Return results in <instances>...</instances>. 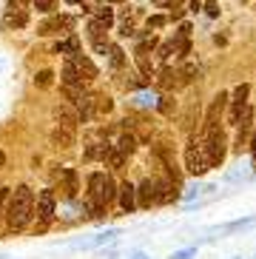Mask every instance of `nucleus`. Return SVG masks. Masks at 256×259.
<instances>
[{
	"label": "nucleus",
	"mask_w": 256,
	"mask_h": 259,
	"mask_svg": "<svg viewBox=\"0 0 256 259\" xmlns=\"http://www.w3.org/2000/svg\"><path fill=\"white\" fill-rule=\"evenodd\" d=\"M31 211H34V194H31L29 185H17L12 194H9L6 202V222L12 231H20L29 225Z\"/></svg>",
	"instance_id": "nucleus-1"
},
{
	"label": "nucleus",
	"mask_w": 256,
	"mask_h": 259,
	"mask_svg": "<svg viewBox=\"0 0 256 259\" xmlns=\"http://www.w3.org/2000/svg\"><path fill=\"white\" fill-rule=\"evenodd\" d=\"M202 151H205V160H208V168H219V165H222L225 157H228V137H225V131H222V128L208 131V134H205Z\"/></svg>",
	"instance_id": "nucleus-2"
},
{
	"label": "nucleus",
	"mask_w": 256,
	"mask_h": 259,
	"mask_svg": "<svg viewBox=\"0 0 256 259\" xmlns=\"http://www.w3.org/2000/svg\"><path fill=\"white\" fill-rule=\"evenodd\" d=\"M185 171L194 174V177H202L205 171H208V160H205L202 145L196 143L194 137L188 140V145H185Z\"/></svg>",
	"instance_id": "nucleus-3"
},
{
	"label": "nucleus",
	"mask_w": 256,
	"mask_h": 259,
	"mask_svg": "<svg viewBox=\"0 0 256 259\" xmlns=\"http://www.w3.org/2000/svg\"><path fill=\"white\" fill-rule=\"evenodd\" d=\"M228 108V92H219L217 97L211 100V106H208V114H205V134L214 128H219V120H222V114H225Z\"/></svg>",
	"instance_id": "nucleus-4"
},
{
	"label": "nucleus",
	"mask_w": 256,
	"mask_h": 259,
	"mask_svg": "<svg viewBox=\"0 0 256 259\" xmlns=\"http://www.w3.org/2000/svg\"><path fill=\"white\" fill-rule=\"evenodd\" d=\"M106 185H108V177L103 171H94L89 177V199L94 202V208H106Z\"/></svg>",
	"instance_id": "nucleus-5"
},
{
	"label": "nucleus",
	"mask_w": 256,
	"mask_h": 259,
	"mask_svg": "<svg viewBox=\"0 0 256 259\" xmlns=\"http://www.w3.org/2000/svg\"><path fill=\"white\" fill-rule=\"evenodd\" d=\"M74 26V20L66 15H54L49 17V20H43V23L37 26V34H43V37H49V34H60V31H68Z\"/></svg>",
	"instance_id": "nucleus-6"
},
{
	"label": "nucleus",
	"mask_w": 256,
	"mask_h": 259,
	"mask_svg": "<svg viewBox=\"0 0 256 259\" xmlns=\"http://www.w3.org/2000/svg\"><path fill=\"white\" fill-rule=\"evenodd\" d=\"M106 31H108V26L103 23V20H97V17L89 23V37H91V43H94V49H97V54H108V46H111V43L106 40Z\"/></svg>",
	"instance_id": "nucleus-7"
},
{
	"label": "nucleus",
	"mask_w": 256,
	"mask_h": 259,
	"mask_svg": "<svg viewBox=\"0 0 256 259\" xmlns=\"http://www.w3.org/2000/svg\"><path fill=\"white\" fill-rule=\"evenodd\" d=\"M54 205H57V197H54L52 188H46L37 194V217H40V225H46V222L54 217Z\"/></svg>",
	"instance_id": "nucleus-8"
},
{
	"label": "nucleus",
	"mask_w": 256,
	"mask_h": 259,
	"mask_svg": "<svg viewBox=\"0 0 256 259\" xmlns=\"http://www.w3.org/2000/svg\"><path fill=\"white\" fill-rule=\"evenodd\" d=\"M54 120L57 125H66V128H77V122H80V114H77V108L71 103H57L54 106Z\"/></svg>",
	"instance_id": "nucleus-9"
},
{
	"label": "nucleus",
	"mask_w": 256,
	"mask_h": 259,
	"mask_svg": "<svg viewBox=\"0 0 256 259\" xmlns=\"http://www.w3.org/2000/svg\"><path fill=\"white\" fill-rule=\"evenodd\" d=\"M137 205L140 208L157 205V183H154V180H145V183L137 188Z\"/></svg>",
	"instance_id": "nucleus-10"
},
{
	"label": "nucleus",
	"mask_w": 256,
	"mask_h": 259,
	"mask_svg": "<svg viewBox=\"0 0 256 259\" xmlns=\"http://www.w3.org/2000/svg\"><path fill=\"white\" fill-rule=\"evenodd\" d=\"M236 128H239V134H236V148L242 151V143H248L250 131H253V111H250V106L245 108V114H242L239 122H236Z\"/></svg>",
	"instance_id": "nucleus-11"
},
{
	"label": "nucleus",
	"mask_w": 256,
	"mask_h": 259,
	"mask_svg": "<svg viewBox=\"0 0 256 259\" xmlns=\"http://www.w3.org/2000/svg\"><path fill=\"white\" fill-rule=\"evenodd\" d=\"M74 108H77V114H80V120L89 122L91 117H94V111H97V97H91V94H80L77 103H74Z\"/></svg>",
	"instance_id": "nucleus-12"
},
{
	"label": "nucleus",
	"mask_w": 256,
	"mask_h": 259,
	"mask_svg": "<svg viewBox=\"0 0 256 259\" xmlns=\"http://www.w3.org/2000/svg\"><path fill=\"white\" fill-rule=\"evenodd\" d=\"M68 60L74 63L77 66V71H80V74H83V80H94V77H97V66H94V63H91V57L89 54H74V57H68Z\"/></svg>",
	"instance_id": "nucleus-13"
},
{
	"label": "nucleus",
	"mask_w": 256,
	"mask_h": 259,
	"mask_svg": "<svg viewBox=\"0 0 256 259\" xmlns=\"http://www.w3.org/2000/svg\"><path fill=\"white\" fill-rule=\"evenodd\" d=\"M60 180H63V194H66L68 199H74L77 197V191H80V185H77V171L74 168H63L60 171Z\"/></svg>",
	"instance_id": "nucleus-14"
},
{
	"label": "nucleus",
	"mask_w": 256,
	"mask_h": 259,
	"mask_svg": "<svg viewBox=\"0 0 256 259\" xmlns=\"http://www.w3.org/2000/svg\"><path fill=\"white\" fill-rule=\"evenodd\" d=\"M63 85H71V89H83V74H80V71H77V66L71 60H66V66H63Z\"/></svg>",
	"instance_id": "nucleus-15"
},
{
	"label": "nucleus",
	"mask_w": 256,
	"mask_h": 259,
	"mask_svg": "<svg viewBox=\"0 0 256 259\" xmlns=\"http://www.w3.org/2000/svg\"><path fill=\"white\" fill-rule=\"evenodd\" d=\"M120 205H122L125 213H134V208H137V188L131 183L120 185Z\"/></svg>",
	"instance_id": "nucleus-16"
},
{
	"label": "nucleus",
	"mask_w": 256,
	"mask_h": 259,
	"mask_svg": "<svg viewBox=\"0 0 256 259\" xmlns=\"http://www.w3.org/2000/svg\"><path fill=\"white\" fill-rule=\"evenodd\" d=\"M52 145H57V148H71V145H74V128L57 125V128L52 131Z\"/></svg>",
	"instance_id": "nucleus-17"
},
{
	"label": "nucleus",
	"mask_w": 256,
	"mask_h": 259,
	"mask_svg": "<svg viewBox=\"0 0 256 259\" xmlns=\"http://www.w3.org/2000/svg\"><path fill=\"white\" fill-rule=\"evenodd\" d=\"M54 52H57V54H68V57L80 54V40H77V34H71L68 40H57V43H54Z\"/></svg>",
	"instance_id": "nucleus-18"
},
{
	"label": "nucleus",
	"mask_w": 256,
	"mask_h": 259,
	"mask_svg": "<svg viewBox=\"0 0 256 259\" xmlns=\"http://www.w3.org/2000/svg\"><path fill=\"white\" fill-rule=\"evenodd\" d=\"M111 148H114V145H108V143H94V145L86 148V157H89V160H108Z\"/></svg>",
	"instance_id": "nucleus-19"
},
{
	"label": "nucleus",
	"mask_w": 256,
	"mask_h": 259,
	"mask_svg": "<svg viewBox=\"0 0 256 259\" xmlns=\"http://www.w3.org/2000/svg\"><path fill=\"white\" fill-rule=\"evenodd\" d=\"M26 20H29V15H26L23 9H15V12H9V17H6V29H23Z\"/></svg>",
	"instance_id": "nucleus-20"
},
{
	"label": "nucleus",
	"mask_w": 256,
	"mask_h": 259,
	"mask_svg": "<svg viewBox=\"0 0 256 259\" xmlns=\"http://www.w3.org/2000/svg\"><path fill=\"white\" fill-rule=\"evenodd\" d=\"M180 74V85L182 83H194L196 74H199V69H196V63H182V69L177 71Z\"/></svg>",
	"instance_id": "nucleus-21"
},
{
	"label": "nucleus",
	"mask_w": 256,
	"mask_h": 259,
	"mask_svg": "<svg viewBox=\"0 0 256 259\" xmlns=\"http://www.w3.org/2000/svg\"><path fill=\"white\" fill-rule=\"evenodd\" d=\"M108 63H111V69H122L125 66V52L120 46H108Z\"/></svg>",
	"instance_id": "nucleus-22"
},
{
	"label": "nucleus",
	"mask_w": 256,
	"mask_h": 259,
	"mask_svg": "<svg viewBox=\"0 0 256 259\" xmlns=\"http://www.w3.org/2000/svg\"><path fill=\"white\" fill-rule=\"evenodd\" d=\"M114 148H117V151H122L125 157H131V154H134V148H137V140L131 137V134H122V137L117 140V145H114Z\"/></svg>",
	"instance_id": "nucleus-23"
},
{
	"label": "nucleus",
	"mask_w": 256,
	"mask_h": 259,
	"mask_svg": "<svg viewBox=\"0 0 256 259\" xmlns=\"http://www.w3.org/2000/svg\"><path fill=\"white\" fill-rule=\"evenodd\" d=\"M177 77H180L177 71H171V69H162V74H159V85L171 92V89H177V85H180V80H177Z\"/></svg>",
	"instance_id": "nucleus-24"
},
{
	"label": "nucleus",
	"mask_w": 256,
	"mask_h": 259,
	"mask_svg": "<svg viewBox=\"0 0 256 259\" xmlns=\"http://www.w3.org/2000/svg\"><path fill=\"white\" fill-rule=\"evenodd\" d=\"M86 9H89V6H86ZM89 12H94V15H97V20H103V23H106V26H111V23H114V12H111V9H108V6H100V9H89Z\"/></svg>",
	"instance_id": "nucleus-25"
},
{
	"label": "nucleus",
	"mask_w": 256,
	"mask_h": 259,
	"mask_svg": "<svg viewBox=\"0 0 256 259\" xmlns=\"http://www.w3.org/2000/svg\"><path fill=\"white\" fill-rule=\"evenodd\" d=\"M108 165H111L114 171H120V168L125 165V154L117 151V148H111V154H108Z\"/></svg>",
	"instance_id": "nucleus-26"
},
{
	"label": "nucleus",
	"mask_w": 256,
	"mask_h": 259,
	"mask_svg": "<svg viewBox=\"0 0 256 259\" xmlns=\"http://www.w3.org/2000/svg\"><path fill=\"white\" fill-rule=\"evenodd\" d=\"M52 80H54V74L49 69H43V71H37V74H34V85H40V89H49V85H52Z\"/></svg>",
	"instance_id": "nucleus-27"
},
{
	"label": "nucleus",
	"mask_w": 256,
	"mask_h": 259,
	"mask_svg": "<svg viewBox=\"0 0 256 259\" xmlns=\"http://www.w3.org/2000/svg\"><path fill=\"white\" fill-rule=\"evenodd\" d=\"M31 6L37 9V12H43V15H49V12L57 9V0H31Z\"/></svg>",
	"instance_id": "nucleus-28"
},
{
	"label": "nucleus",
	"mask_w": 256,
	"mask_h": 259,
	"mask_svg": "<svg viewBox=\"0 0 256 259\" xmlns=\"http://www.w3.org/2000/svg\"><path fill=\"white\" fill-rule=\"evenodd\" d=\"M157 111H159V114H174V100L171 97H159L157 100Z\"/></svg>",
	"instance_id": "nucleus-29"
},
{
	"label": "nucleus",
	"mask_w": 256,
	"mask_h": 259,
	"mask_svg": "<svg viewBox=\"0 0 256 259\" xmlns=\"http://www.w3.org/2000/svg\"><path fill=\"white\" fill-rule=\"evenodd\" d=\"M248 92H250L248 83L236 85V89H234V103H248Z\"/></svg>",
	"instance_id": "nucleus-30"
},
{
	"label": "nucleus",
	"mask_w": 256,
	"mask_h": 259,
	"mask_svg": "<svg viewBox=\"0 0 256 259\" xmlns=\"http://www.w3.org/2000/svg\"><path fill=\"white\" fill-rule=\"evenodd\" d=\"M174 52H177V49H174V40H168V43H162V46L157 49V57H159V60H162V63H165V60H168V57H171Z\"/></svg>",
	"instance_id": "nucleus-31"
},
{
	"label": "nucleus",
	"mask_w": 256,
	"mask_h": 259,
	"mask_svg": "<svg viewBox=\"0 0 256 259\" xmlns=\"http://www.w3.org/2000/svg\"><path fill=\"white\" fill-rule=\"evenodd\" d=\"M188 37H191V23H182L177 29V34H174V40H188Z\"/></svg>",
	"instance_id": "nucleus-32"
},
{
	"label": "nucleus",
	"mask_w": 256,
	"mask_h": 259,
	"mask_svg": "<svg viewBox=\"0 0 256 259\" xmlns=\"http://www.w3.org/2000/svg\"><path fill=\"white\" fill-rule=\"evenodd\" d=\"M137 106H157V97L154 94H140L137 97Z\"/></svg>",
	"instance_id": "nucleus-33"
},
{
	"label": "nucleus",
	"mask_w": 256,
	"mask_h": 259,
	"mask_svg": "<svg viewBox=\"0 0 256 259\" xmlns=\"http://www.w3.org/2000/svg\"><path fill=\"white\" fill-rule=\"evenodd\" d=\"M159 26H165V17L162 15H151L148 17V29H159Z\"/></svg>",
	"instance_id": "nucleus-34"
},
{
	"label": "nucleus",
	"mask_w": 256,
	"mask_h": 259,
	"mask_svg": "<svg viewBox=\"0 0 256 259\" xmlns=\"http://www.w3.org/2000/svg\"><path fill=\"white\" fill-rule=\"evenodd\" d=\"M114 108V103L108 97H97V111H111Z\"/></svg>",
	"instance_id": "nucleus-35"
},
{
	"label": "nucleus",
	"mask_w": 256,
	"mask_h": 259,
	"mask_svg": "<svg viewBox=\"0 0 256 259\" xmlns=\"http://www.w3.org/2000/svg\"><path fill=\"white\" fill-rule=\"evenodd\" d=\"M114 197H117V185L111 183V177H108V185H106V202H114Z\"/></svg>",
	"instance_id": "nucleus-36"
},
{
	"label": "nucleus",
	"mask_w": 256,
	"mask_h": 259,
	"mask_svg": "<svg viewBox=\"0 0 256 259\" xmlns=\"http://www.w3.org/2000/svg\"><path fill=\"white\" fill-rule=\"evenodd\" d=\"M194 253H196V248H185V251H177L171 259H191Z\"/></svg>",
	"instance_id": "nucleus-37"
},
{
	"label": "nucleus",
	"mask_w": 256,
	"mask_h": 259,
	"mask_svg": "<svg viewBox=\"0 0 256 259\" xmlns=\"http://www.w3.org/2000/svg\"><path fill=\"white\" fill-rule=\"evenodd\" d=\"M250 222H253L250 217L248 220H239V222H231V225H225V231H236V228H242V225H250Z\"/></svg>",
	"instance_id": "nucleus-38"
},
{
	"label": "nucleus",
	"mask_w": 256,
	"mask_h": 259,
	"mask_svg": "<svg viewBox=\"0 0 256 259\" xmlns=\"http://www.w3.org/2000/svg\"><path fill=\"white\" fill-rule=\"evenodd\" d=\"M9 194H12L9 188H0V213H3V205L9 202Z\"/></svg>",
	"instance_id": "nucleus-39"
},
{
	"label": "nucleus",
	"mask_w": 256,
	"mask_h": 259,
	"mask_svg": "<svg viewBox=\"0 0 256 259\" xmlns=\"http://www.w3.org/2000/svg\"><path fill=\"white\" fill-rule=\"evenodd\" d=\"M154 6H180V0H154Z\"/></svg>",
	"instance_id": "nucleus-40"
},
{
	"label": "nucleus",
	"mask_w": 256,
	"mask_h": 259,
	"mask_svg": "<svg viewBox=\"0 0 256 259\" xmlns=\"http://www.w3.org/2000/svg\"><path fill=\"white\" fill-rule=\"evenodd\" d=\"M182 15H185V9L174 6V12H171V20H182Z\"/></svg>",
	"instance_id": "nucleus-41"
},
{
	"label": "nucleus",
	"mask_w": 256,
	"mask_h": 259,
	"mask_svg": "<svg viewBox=\"0 0 256 259\" xmlns=\"http://www.w3.org/2000/svg\"><path fill=\"white\" fill-rule=\"evenodd\" d=\"M250 157H253V162H256V128H253V134H250Z\"/></svg>",
	"instance_id": "nucleus-42"
},
{
	"label": "nucleus",
	"mask_w": 256,
	"mask_h": 259,
	"mask_svg": "<svg viewBox=\"0 0 256 259\" xmlns=\"http://www.w3.org/2000/svg\"><path fill=\"white\" fill-rule=\"evenodd\" d=\"M199 9H202V3L199 0H191V12H199Z\"/></svg>",
	"instance_id": "nucleus-43"
},
{
	"label": "nucleus",
	"mask_w": 256,
	"mask_h": 259,
	"mask_svg": "<svg viewBox=\"0 0 256 259\" xmlns=\"http://www.w3.org/2000/svg\"><path fill=\"white\" fill-rule=\"evenodd\" d=\"M106 3H122V0H106Z\"/></svg>",
	"instance_id": "nucleus-44"
},
{
	"label": "nucleus",
	"mask_w": 256,
	"mask_h": 259,
	"mask_svg": "<svg viewBox=\"0 0 256 259\" xmlns=\"http://www.w3.org/2000/svg\"><path fill=\"white\" fill-rule=\"evenodd\" d=\"M137 259H145V256H137Z\"/></svg>",
	"instance_id": "nucleus-45"
}]
</instances>
